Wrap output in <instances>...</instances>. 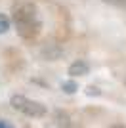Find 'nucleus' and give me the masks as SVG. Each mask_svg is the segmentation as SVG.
<instances>
[{
  "instance_id": "7",
  "label": "nucleus",
  "mask_w": 126,
  "mask_h": 128,
  "mask_svg": "<svg viewBox=\"0 0 126 128\" xmlns=\"http://www.w3.org/2000/svg\"><path fill=\"white\" fill-rule=\"evenodd\" d=\"M111 6H116V8H126V0H103Z\"/></svg>"
},
{
  "instance_id": "1",
  "label": "nucleus",
  "mask_w": 126,
  "mask_h": 128,
  "mask_svg": "<svg viewBox=\"0 0 126 128\" xmlns=\"http://www.w3.org/2000/svg\"><path fill=\"white\" fill-rule=\"evenodd\" d=\"M12 23L23 40H34L42 31V19L38 8L32 2H21L12 10Z\"/></svg>"
},
{
  "instance_id": "9",
  "label": "nucleus",
  "mask_w": 126,
  "mask_h": 128,
  "mask_svg": "<svg viewBox=\"0 0 126 128\" xmlns=\"http://www.w3.org/2000/svg\"><path fill=\"white\" fill-rule=\"evenodd\" d=\"M111 128H126V126H124V124H113Z\"/></svg>"
},
{
  "instance_id": "2",
  "label": "nucleus",
  "mask_w": 126,
  "mask_h": 128,
  "mask_svg": "<svg viewBox=\"0 0 126 128\" xmlns=\"http://www.w3.org/2000/svg\"><path fill=\"white\" fill-rule=\"evenodd\" d=\"M10 105L16 111L23 113L25 117H31V118H42L48 115V109L44 103L36 102V100H31L27 96H21V94H14L10 98Z\"/></svg>"
},
{
  "instance_id": "10",
  "label": "nucleus",
  "mask_w": 126,
  "mask_h": 128,
  "mask_svg": "<svg viewBox=\"0 0 126 128\" xmlns=\"http://www.w3.org/2000/svg\"><path fill=\"white\" fill-rule=\"evenodd\" d=\"M124 86H126V76H124Z\"/></svg>"
},
{
  "instance_id": "8",
  "label": "nucleus",
  "mask_w": 126,
  "mask_h": 128,
  "mask_svg": "<svg viewBox=\"0 0 126 128\" xmlns=\"http://www.w3.org/2000/svg\"><path fill=\"white\" fill-rule=\"evenodd\" d=\"M86 94H88V96H100L101 92L98 90L96 86H88V88H86Z\"/></svg>"
},
{
  "instance_id": "3",
  "label": "nucleus",
  "mask_w": 126,
  "mask_h": 128,
  "mask_svg": "<svg viewBox=\"0 0 126 128\" xmlns=\"http://www.w3.org/2000/svg\"><path fill=\"white\" fill-rule=\"evenodd\" d=\"M90 73V63L86 59H74L73 63L69 65L67 69V75L71 78H76V76H86Z\"/></svg>"
},
{
  "instance_id": "4",
  "label": "nucleus",
  "mask_w": 126,
  "mask_h": 128,
  "mask_svg": "<svg viewBox=\"0 0 126 128\" xmlns=\"http://www.w3.org/2000/svg\"><path fill=\"white\" fill-rule=\"evenodd\" d=\"M54 120H56V124H58L59 128H71V126H73L69 113L63 111V109H58V111L54 113Z\"/></svg>"
},
{
  "instance_id": "6",
  "label": "nucleus",
  "mask_w": 126,
  "mask_h": 128,
  "mask_svg": "<svg viewBox=\"0 0 126 128\" xmlns=\"http://www.w3.org/2000/svg\"><path fill=\"white\" fill-rule=\"evenodd\" d=\"M12 27V19L6 14H2L0 12V34H4V32H8V29Z\"/></svg>"
},
{
  "instance_id": "5",
  "label": "nucleus",
  "mask_w": 126,
  "mask_h": 128,
  "mask_svg": "<svg viewBox=\"0 0 126 128\" xmlns=\"http://www.w3.org/2000/svg\"><path fill=\"white\" fill-rule=\"evenodd\" d=\"M61 90L65 92V94H69V96H71V94H74V92L78 90V84L74 82V78H71V80H63V82H61Z\"/></svg>"
}]
</instances>
